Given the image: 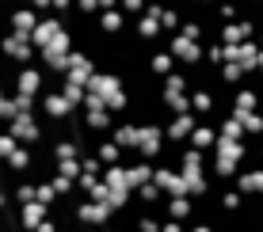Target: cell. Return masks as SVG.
Listing matches in <instances>:
<instances>
[{
  "label": "cell",
  "instance_id": "6da1fadb",
  "mask_svg": "<svg viewBox=\"0 0 263 232\" xmlns=\"http://www.w3.org/2000/svg\"><path fill=\"white\" fill-rule=\"evenodd\" d=\"M88 92H96L99 99L107 103V111H126V103H130L122 76H115V73H99L96 69V76L88 80Z\"/></svg>",
  "mask_w": 263,
  "mask_h": 232
},
{
  "label": "cell",
  "instance_id": "7a4b0ae2",
  "mask_svg": "<svg viewBox=\"0 0 263 232\" xmlns=\"http://www.w3.org/2000/svg\"><path fill=\"white\" fill-rule=\"evenodd\" d=\"M0 53L12 61H20V65H31V61H39V50H34L31 38H20L15 31H4L0 34Z\"/></svg>",
  "mask_w": 263,
  "mask_h": 232
},
{
  "label": "cell",
  "instance_id": "3957f363",
  "mask_svg": "<svg viewBox=\"0 0 263 232\" xmlns=\"http://www.w3.org/2000/svg\"><path fill=\"white\" fill-rule=\"evenodd\" d=\"M141 160H157L164 153V126L157 122H141V133H138V149H134Z\"/></svg>",
  "mask_w": 263,
  "mask_h": 232
},
{
  "label": "cell",
  "instance_id": "277c9868",
  "mask_svg": "<svg viewBox=\"0 0 263 232\" xmlns=\"http://www.w3.org/2000/svg\"><path fill=\"white\" fill-rule=\"evenodd\" d=\"M4 130L12 133V137L20 141V145H34V141L42 137V126L34 122V111H20V114H15V118L8 122Z\"/></svg>",
  "mask_w": 263,
  "mask_h": 232
},
{
  "label": "cell",
  "instance_id": "5b68a950",
  "mask_svg": "<svg viewBox=\"0 0 263 232\" xmlns=\"http://www.w3.org/2000/svg\"><path fill=\"white\" fill-rule=\"evenodd\" d=\"M72 213H77V221H80L84 228H88V225H92V228H103V225H111V217H115V209H107L103 202H92V198H84Z\"/></svg>",
  "mask_w": 263,
  "mask_h": 232
},
{
  "label": "cell",
  "instance_id": "8992f818",
  "mask_svg": "<svg viewBox=\"0 0 263 232\" xmlns=\"http://www.w3.org/2000/svg\"><path fill=\"white\" fill-rule=\"evenodd\" d=\"M8 27H12L20 38H31L34 27H39V12H34L31 4H15L12 12H8Z\"/></svg>",
  "mask_w": 263,
  "mask_h": 232
},
{
  "label": "cell",
  "instance_id": "52a82bcc",
  "mask_svg": "<svg viewBox=\"0 0 263 232\" xmlns=\"http://www.w3.org/2000/svg\"><path fill=\"white\" fill-rule=\"evenodd\" d=\"M42 114H46L50 122H69L72 118V103L61 95V88H50V92L42 95Z\"/></svg>",
  "mask_w": 263,
  "mask_h": 232
},
{
  "label": "cell",
  "instance_id": "ba28073f",
  "mask_svg": "<svg viewBox=\"0 0 263 232\" xmlns=\"http://www.w3.org/2000/svg\"><path fill=\"white\" fill-rule=\"evenodd\" d=\"M153 183H157L164 194H172V198L187 194V179H183V172H172V167H157V172H153Z\"/></svg>",
  "mask_w": 263,
  "mask_h": 232
},
{
  "label": "cell",
  "instance_id": "9c48e42d",
  "mask_svg": "<svg viewBox=\"0 0 263 232\" xmlns=\"http://www.w3.org/2000/svg\"><path fill=\"white\" fill-rule=\"evenodd\" d=\"M65 31V23H61V15H46V19H39V27H34V34H31V42H34V50H42V46H50L58 34Z\"/></svg>",
  "mask_w": 263,
  "mask_h": 232
},
{
  "label": "cell",
  "instance_id": "30bf717a",
  "mask_svg": "<svg viewBox=\"0 0 263 232\" xmlns=\"http://www.w3.org/2000/svg\"><path fill=\"white\" fill-rule=\"evenodd\" d=\"M138 133H141V122H115V130L107 133V137H111L119 149L134 153V149H138Z\"/></svg>",
  "mask_w": 263,
  "mask_h": 232
},
{
  "label": "cell",
  "instance_id": "8fae6325",
  "mask_svg": "<svg viewBox=\"0 0 263 232\" xmlns=\"http://www.w3.org/2000/svg\"><path fill=\"white\" fill-rule=\"evenodd\" d=\"M80 122H84L88 133H111V130H115V118H111V111H107V107H88Z\"/></svg>",
  "mask_w": 263,
  "mask_h": 232
},
{
  "label": "cell",
  "instance_id": "7c38bea8",
  "mask_svg": "<svg viewBox=\"0 0 263 232\" xmlns=\"http://www.w3.org/2000/svg\"><path fill=\"white\" fill-rule=\"evenodd\" d=\"M50 213H53V209L42 206V202H27V206H20V228H23V232H34L42 221L50 217Z\"/></svg>",
  "mask_w": 263,
  "mask_h": 232
},
{
  "label": "cell",
  "instance_id": "4fadbf2b",
  "mask_svg": "<svg viewBox=\"0 0 263 232\" xmlns=\"http://www.w3.org/2000/svg\"><path fill=\"white\" fill-rule=\"evenodd\" d=\"M168 53H172L176 61H187V65L202 57V50H198V46H195V38H187V34H172V42H168Z\"/></svg>",
  "mask_w": 263,
  "mask_h": 232
},
{
  "label": "cell",
  "instance_id": "5bb4252c",
  "mask_svg": "<svg viewBox=\"0 0 263 232\" xmlns=\"http://www.w3.org/2000/svg\"><path fill=\"white\" fill-rule=\"evenodd\" d=\"M153 160H141L138 153H134V160L126 164V175H130V191H138V186H145V183H153Z\"/></svg>",
  "mask_w": 263,
  "mask_h": 232
},
{
  "label": "cell",
  "instance_id": "9a60e30c",
  "mask_svg": "<svg viewBox=\"0 0 263 232\" xmlns=\"http://www.w3.org/2000/svg\"><path fill=\"white\" fill-rule=\"evenodd\" d=\"M15 92H23V95H39L42 92V73L34 65H23L20 73H15Z\"/></svg>",
  "mask_w": 263,
  "mask_h": 232
},
{
  "label": "cell",
  "instance_id": "2e32d148",
  "mask_svg": "<svg viewBox=\"0 0 263 232\" xmlns=\"http://www.w3.org/2000/svg\"><path fill=\"white\" fill-rule=\"evenodd\" d=\"M134 31H138V38H141V42H157L160 34H164V27H160L157 15L141 12V15H138V27H134Z\"/></svg>",
  "mask_w": 263,
  "mask_h": 232
},
{
  "label": "cell",
  "instance_id": "e0dca14e",
  "mask_svg": "<svg viewBox=\"0 0 263 232\" xmlns=\"http://www.w3.org/2000/svg\"><path fill=\"white\" fill-rule=\"evenodd\" d=\"M191 133H195V118H191L187 111L176 114V118L164 126V137H172V141H183V137H191Z\"/></svg>",
  "mask_w": 263,
  "mask_h": 232
},
{
  "label": "cell",
  "instance_id": "ac0fdd59",
  "mask_svg": "<svg viewBox=\"0 0 263 232\" xmlns=\"http://www.w3.org/2000/svg\"><path fill=\"white\" fill-rule=\"evenodd\" d=\"M99 31H103V34L126 31V12H122V8H107V12H99Z\"/></svg>",
  "mask_w": 263,
  "mask_h": 232
},
{
  "label": "cell",
  "instance_id": "d6986e66",
  "mask_svg": "<svg viewBox=\"0 0 263 232\" xmlns=\"http://www.w3.org/2000/svg\"><path fill=\"white\" fill-rule=\"evenodd\" d=\"M172 69H176V57H172L168 50H153L149 53V73L153 76H168Z\"/></svg>",
  "mask_w": 263,
  "mask_h": 232
},
{
  "label": "cell",
  "instance_id": "ffe728a7",
  "mask_svg": "<svg viewBox=\"0 0 263 232\" xmlns=\"http://www.w3.org/2000/svg\"><path fill=\"white\" fill-rule=\"evenodd\" d=\"M103 183L111 191H130V175H126V164H111L103 167Z\"/></svg>",
  "mask_w": 263,
  "mask_h": 232
},
{
  "label": "cell",
  "instance_id": "44dd1931",
  "mask_svg": "<svg viewBox=\"0 0 263 232\" xmlns=\"http://www.w3.org/2000/svg\"><path fill=\"white\" fill-rule=\"evenodd\" d=\"M4 164L12 167V172H31V164H34V153H31V149H27V145H20V149H15L12 156L4 160Z\"/></svg>",
  "mask_w": 263,
  "mask_h": 232
},
{
  "label": "cell",
  "instance_id": "7402d4cb",
  "mask_svg": "<svg viewBox=\"0 0 263 232\" xmlns=\"http://www.w3.org/2000/svg\"><path fill=\"white\" fill-rule=\"evenodd\" d=\"M53 172H58V175H69V179H80V175H84V164H80V156L53 160Z\"/></svg>",
  "mask_w": 263,
  "mask_h": 232
},
{
  "label": "cell",
  "instance_id": "603a6c76",
  "mask_svg": "<svg viewBox=\"0 0 263 232\" xmlns=\"http://www.w3.org/2000/svg\"><path fill=\"white\" fill-rule=\"evenodd\" d=\"M168 217H176V221H183V217H191V198L187 194H179V198H168Z\"/></svg>",
  "mask_w": 263,
  "mask_h": 232
},
{
  "label": "cell",
  "instance_id": "cb8c5ba5",
  "mask_svg": "<svg viewBox=\"0 0 263 232\" xmlns=\"http://www.w3.org/2000/svg\"><path fill=\"white\" fill-rule=\"evenodd\" d=\"M34 202H42V206H50V209H53V202H58V191H53V183H50V179L34 183Z\"/></svg>",
  "mask_w": 263,
  "mask_h": 232
},
{
  "label": "cell",
  "instance_id": "d4e9b609",
  "mask_svg": "<svg viewBox=\"0 0 263 232\" xmlns=\"http://www.w3.org/2000/svg\"><path fill=\"white\" fill-rule=\"evenodd\" d=\"M61 95L72 103V107H84V95H88V88H80V84H69V80H61Z\"/></svg>",
  "mask_w": 263,
  "mask_h": 232
},
{
  "label": "cell",
  "instance_id": "484cf974",
  "mask_svg": "<svg viewBox=\"0 0 263 232\" xmlns=\"http://www.w3.org/2000/svg\"><path fill=\"white\" fill-rule=\"evenodd\" d=\"M160 103L172 107L176 114H183V111H187V95H183V92H160Z\"/></svg>",
  "mask_w": 263,
  "mask_h": 232
},
{
  "label": "cell",
  "instance_id": "4316f807",
  "mask_svg": "<svg viewBox=\"0 0 263 232\" xmlns=\"http://www.w3.org/2000/svg\"><path fill=\"white\" fill-rule=\"evenodd\" d=\"M15 202H20V206H27V202H34V179H20L15 183Z\"/></svg>",
  "mask_w": 263,
  "mask_h": 232
},
{
  "label": "cell",
  "instance_id": "83f0119b",
  "mask_svg": "<svg viewBox=\"0 0 263 232\" xmlns=\"http://www.w3.org/2000/svg\"><path fill=\"white\" fill-rule=\"evenodd\" d=\"M50 183H53V191H58V198H65V194L77 191V179H69V175H58V172L50 175Z\"/></svg>",
  "mask_w": 263,
  "mask_h": 232
},
{
  "label": "cell",
  "instance_id": "f1b7e54d",
  "mask_svg": "<svg viewBox=\"0 0 263 232\" xmlns=\"http://www.w3.org/2000/svg\"><path fill=\"white\" fill-rule=\"evenodd\" d=\"M191 141H195V149H198V153H202V149H210V145H214V130H210V126H195Z\"/></svg>",
  "mask_w": 263,
  "mask_h": 232
},
{
  "label": "cell",
  "instance_id": "f546056e",
  "mask_svg": "<svg viewBox=\"0 0 263 232\" xmlns=\"http://www.w3.org/2000/svg\"><path fill=\"white\" fill-rule=\"evenodd\" d=\"M134 194H138V198L145 202V206H153V202H160V194H164V191H160L157 183H145V186H138Z\"/></svg>",
  "mask_w": 263,
  "mask_h": 232
},
{
  "label": "cell",
  "instance_id": "4dcf8cb0",
  "mask_svg": "<svg viewBox=\"0 0 263 232\" xmlns=\"http://www.w3.org/2000/svg\"><path fill=\"white\" fill-rule=\"evenodd\" d=\"M15 149H20V141H15L8 130H0V160H8V156L15 153Z\"/></svg>",
  "mask_w": 263,
  "mask_h": 232
},
{
  "label": "cell",
  "instance_id": "1f68e13d",
  "mask_svg": "<svg viewBox=\"0 0 263 232\" xmlns=\"http://www.w3.org/2000/svg\"><path fill=\"white\" fill-rule=\"evenodd\" d=\"M157 19H160V27H164V31H176V27H179V15H176V12H172V8H164V4H160V12H157Z\"/></svg>",
  "mask_w": 263,
  "mask_h": 232
},
{
  "label": "cell",
  "instance_id": "d6a6232c",
  "mask_svg": "<svg viewBox=\"0 0 263 232\" xmlns=\"http://www.w3.org/2000/svg\"><path fill=\"white\" fill-rule=\"evenodd\" d=\"M164 92H187V80L179 76V73H168L164 76Z\"/></svg>",
  "mask_w": 263,
  "mask_h": 232
},
{
  "label": "cell",
  "instance_id": "836d02e7",
  "mask_svg": "<svg viewBox=\"0 0 263 232\" xmlns=\"http://www.w3.org/2000/svg\"><path fill=\"white\" fill-rule=\"evenodd\" d=\"M119 8H122V12H134V15H141L145 8H149V0H119Z\"/></svg>",
  "mask_w": 263,
  "mask_h": 232
},
{
  "label": "cell",
  "instance_id": "e575fe53",
  "mask_svg": "<svg viewBox=\"0 0 263 232\" xmlns=\"http://www.w3.org/2000/svg\"><path fill=\"white\" fill-rule=\"evenodd\" d=\"M138 232H160V221L145 213V217H138Z\"/></svg>",
  "mask_w": 263,
  "mask_h": 232
},
{
  "label": "cell",
  "instance_id": "d590c367",
  "mask_svg": "<svg viewBox=\"0 0 263 232\" xmlns=\"http://www.w3.org/2000/svg\"><path fill=\"white\" fill-rule=\"evenodd\" d=\"M72 4H77V0H53V4H50V15H69Z\"/></svg>",
  "mask_w": 263,
  "mask_h": 232
},
{
  "label": "cell",
  "instance_id": "8d00e7d4",
  "mask_svg": "<svg viewBox=\"0 0 263 232\" xmlns=\"http://www.w3.org/2000/svg\"><path fill=\"white\" fill-rule=\"evenodd\" d=\"M72 8H77L80 15H96V12H99V0H77Z\"/></svg>",
  "mask_w": 263,
  "mask_h": 232
},
{
  "label": "cell",
  "instance_id": "74e56055",
  "mask_svg": "<svg viewBox=\"0 0 263 232\" xmlns=\"http://www.w3.org/2000/svg\"><path fill=\"white\" fill-rule=\"evenodd\" d=\"M191 103H195V111H210V107H214V99H210L206 92H195V95H191Z\"/></svg>",
  "mask_w": 263,
  "mask_h": 232
},
{
  "label": "cell",
  "instance_id": "f35d334b",
  "mask_svg": "<svg viewBox=\"0 0 263 232\" xmlns=\"http://www.w3.org/2000/svg\"><path fill=\"white\" fill-rule=\"evenodd\" d=\"M34 232H61V228H58V217H53V213H50V217H46V221H42V225H39V228H34Z\"/></svg>",
  "mask_w": 263,
  "mask_h": 232
},
{
  "label": "cell",
  "instance_id": "ab89813d",
  "mask_svg": "<svg viewBox=\"0 0 263 232\" xmlns=\"http://www.w3.org/2000/svg\"><path fill=\"white\" fill-rule=\"evenodd\" d=\"M160 232H183V225L176 217H168V221H160Z\"/></svg>",
  "mask_w": 263,
  "mask_h": 232
},
{
  "label": "cell",
  "instance_id": "60d3db41",
  "mask_svg": "<svg viewBox=\"0 0 263 232\" xmlns=\"http://www.w3.org/2000/svg\"><path fill=\"white\" fill-rule=\"evenodd\" d=\"M183 34H187V38H198L202 31H198V23H183Z\"/></svg>",
  "mask_w": 263,
  "mask_h": 232
},
{
  "label": "cell",
  "instance_id": "b9f144b4",
  "mask_svg": "<svg viewBox=\"0 0 263 232\" xmlns=\"http://www.w3.org/2000/svg\"><path fill=\"white\" fill-rule=\"evenodd\" d=\"M50 4H53V0H31L34 12H50Z\"/></svg>",
  "mask_w": 263,
  "mask_h": 232
},
{
  "label": "cell",
  "instance_id": "7bdbcfd3",
  "mask_svg": "<svg viewBox=\"0 0 263 232\" xmlns=\"http://www.w3.org/2000/svg\"><path fill=\"white\" fill-rule=\"evenodd\" d=\"M0 213H8V194H4V186H0Z\"/></svg>",
  "mask_w": 263,
  "mask_h": 232
},
{
  "label": "cell",
  "instance_id": "ee69618b",
  "mask_svg": "<svg viewBox=\"0 0 263 232\" xmlns=\"http://www.w3.org/2000/svg\"><path fill=\"white\" fill-rule=\"evenodd\" d=\"M195 232H210V228H206V225H198V228H195Z\"/></svg>",
  "mask_w": 263,
  "mask_h": 232
},
{
  "label": "cell",
  "instance_id": "f6af8a7d",
  "mask_svg": "<svg viewBox=\"0 0 263 232\" xmlns=\"http://www.w3.org/2000/svg\"><path fill=\"white\" fill-rule=\"evenodd\" d=\"M20 4H31V0H20Z\"/></svg>",
  "mask_w": 263,
  "mask_h": 232
},
{
  "label": "cell",
  "instance_id": "bcb514c9",
  "mask_svg": "<svg viewBox=\"0 0 263 232\" xmlns=\"http://www.w3.org/2000/svg\"><path fill=\"white\" fill-rule=\"evenodd\" d=\"M0 130H4V122H0Z\"/></svg>",
  "mask_w": 263,
  "mask_h": 232
}]
</instances>
